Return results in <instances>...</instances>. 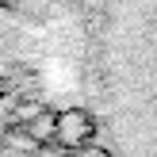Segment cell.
<instances>
[{"instance_id": "obj_1", "label": "cell", "mask_w": 157, "mask_h": 157, "mask_svg": "<svg viewBox=\"0 0 157 157\" xmlns=\"http://www.w3.org/2000/svg\"><path fill=\"white\" fill-rule=\"evenodd\" d=\"M77 107L107 157H157V0H69Z\"/></svg>"}, {"instance_id": "obj_3", "label": "cell", "mask_w": 157, "mask_h": 157, "mask_svg": "<svg viewBox=\"0 0 157 157\" xmlns=\"http://www.w3.org/2000/svg\"><path fill=\"white\" fill-rule=\"evenodd\" d=\"M38 4H50V0H0V12H31Z\"/></svg>"}, {"instance_id": "obj_2", "label": "cell", "mask_w": 157, "mask_h": 157, "mask_svg": "<svg viewBox=\"0 0 157 157\" xmlns=\"http://www.w3.org/2000/svg\"><path fill=\"white\" fill-rule=\"evenodd\" d=\"M0 157H107V153L88 138L81 115L73 111L69 123L0 134Z\"/></svg>"}]
</instances>
